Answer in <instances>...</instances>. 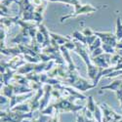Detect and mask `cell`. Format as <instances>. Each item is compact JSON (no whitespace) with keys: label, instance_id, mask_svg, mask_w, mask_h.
Instances as JSON below:
<instances>
[{"label":"cell","instance_id":"6da1fadb","mask_svg":"<svg viewBox=\"0 0 122 122\" xmlns=\"http://www.w3.org/2000/svg\"><path fill=\"white\" fill-rule=\"evenodd\" d=\"M94 34L96 36H99L100 39H102L104 41L105 44H108L112 47H115L117 45L116 43V36L112 34L111 32H99V31H94Z\"/></svg>","mask_w":122,"mask_h":122},{"label":"cell","instance_id":"7a4b0ae2","mask_svg":"<svg viewBox=\"0 0 122 122\" xmlns=\"http://www.w3.org/2000/svg\"><path fill=\"white\" fill-rule=\"evenodd\" d=\"M97 8L96 7H93L92 5H82V7H81L79 10H77V11H74V14H71V15H68V16H66V17H63L62 19H61V21L64 22V20H66L68 18H73V17H76L80 14H88V13H93V12H96L97 11Z\"/></svg>","mask_w":122,"mask_h":122},{"label":"cell","instance_id":"3957f363","mask_svg":"<svg viewBox=\"0 0 122 122\" xmlns=\"http://www.w3.org/2000/svg\"><path fill=\"white\" fill-rule=\"evenodd\" d=\"M75 88H77L78 90H81V91H85L87 89H90V88H94L95 86L94 85H90L85 79H82V78H77L76 81L72 84Z\"/></svg>","mask_w":122,"mask_h":122},{"label":"cell","instance_id":"277c9868","mask_svg":"<svg viewBox=\"0 0 122 122\" xmlns=\"http://www.w3.org/2000/svg\"><path fill=\"white\" fill-rule=\"evenodd\" d=\"M50 36L52 37L53 39H55L58 44H66V43L70 41V38H67V37H65V36H62V35H59V34H56V33H53V32H50Z\"/></svg>","mask_w":122,"mask_h":122},{"label":"cell","instance_id":"5b68a950","mask_svg":"<svg viewBox=\"0 0 122 122\" xmlns=\"http://www.w3.org/2000/svg\"><path fill=\"white\" fill-rule=\"evenodd\" d=\"M115 36L119 41L122 40V23H121L120 16H118L116 19V35Z\"/></svg>","mask_w":122,"mask_h":122},{"label":"cell","instance_id":"8992f818","mask_svg":"<svg viewBox=\"0 0 122 122\" xmlns=\"http://www.w3.org/2000/svg\"><path fill=\"white\" fill-rule=\"evenodd\" d=\"M121 83H122V80H115L114 82H112L111 84H109V85H107V86H103V87H102L101 89H102V90H106V89H111L112 91H117V90L119 89V87H120Z\"/></svg>","mask_w":122,"mask_h":122},{"label":"cell","instance_id":"52a82bcc","mask_svg":"<svg viewBox=\"0 0 122 122\" xmlns=\"http://www.w3.org/2000/svg\"><path fill=\"white\" fill-rule=\"evenodd\" d=\"M72 36H73L74 38L78 39L82 44H86V43H87V37H86L83 33H81V32L77 31V30H75V31L72 33Z\"/></svg>","mask_w":122,"mask_h":122},{"label":"cell","instance_id":"ba28073f","mask_svg":"<svg viewBox=\"0 0 122 122\" xmlns=\"http://www.w3.org/2000/svg\"><path fill=\"white\" fill-rule=\"evenodd\" d=\"M34 68H35V65L28 64V65L23 66L21 69H19L18 72H19V73H25V72L27 73V72H29V71H31V70H33V71H34Z\"/></svg>","mask_w":122,"mask_h":122},{"label":"cell","instance_id":"9c48e42d","mask_svg":"<svg viewBox=\"0 0 122 122\" xmlns=\"http://www.w3.org/2000/svg\"><path fill=\"white\" fill-rule=\"evenodd\" d=\"M102 48H103L104 50V52H107V54H115V50L113 49L112 46H110L108 44H103L102 45Z\"/></svg>","mask_w":122,"mask_h":122},{"label":"cell","instance_id":"30bf717a","mask_svg":"<svg viewBox=\"0 0 122 122\" xmlns=\"http://www.w3.org/2000/svg\"><path fill=\"white\" fill-rule=\"evenodd\" d=\"M102 45H101V39L100 38H97L95 40V42L92 44V45H90V51L91 52H94V51L98 48H100Z\"/></svg>","mask_w":122,"mask_h":122},{"label":"cell","instance_id":"8fae6325","mask_svg":"<svg viewBox=\"0 0 122 122\" xmlns=\"http://www.w3.org/2000/svg\"><path fill=\"white\" fill-rule=\"evenodd\" d=\"M82 33H83V34H84L86 37L91 36V35H94V31H93V30H91L90 28H88V27L84 28V30L82 31Z\"/></svg>","mask_w":122,"mask_h":122},{"label":"cell","instance_id":"7c38bea8","mask_svg":"<svg viewBox=\"0 0 122 122\" xmlns=\"http://www.w3.org/2000/svg\"><path fill=\"white\" fill-rule=\"evenodd\" d=\"M103 52H104V50H103V48L102 47H100V48H98V49H96L94 52H93V57L95 58V57H98V56H100V55H102L103 54Z\"/></svg>","mask_w":122,"mask_h":122},{"label":"cell","instance_id":"4fadbf2b","mask_svg":"<svg viewBox=\"0 0 122 122\" xmlns=\"http://www.w3.org/2000/svg\"><path fill=\"white\" fill-rule=\"evenodd\" d=\"M96 39H97V37H96L95 34H94V35H91V36H88V37H87V43H88L89 45H92V44L95 42Z\"/></svg>","mask_w":122,"mask_h":122},{"label":"cell","instance_id":"5bb4252c","mask_svg":"<svg viewBox=\"0 0 122 122\" xmlns=\"http://www.w3.org/2000/svg\"><path fill=\"white\" fill-rule=\"evenodd\" d=\"M66 49H68V50H72V49H74L75 48V43H72V42H67V43H66L65 45H64Z\"/></svg>","mask_w":122,"mask_h":122},{"label":"cell","instance_id":"9a60e30c","mask_svg":"<svg viewBox=\"0 0 122 122\" xmlns=\"http://www.w3.org/2000/svg\"><path fill=\"white\" fill-rule=\"evenodd\" d=\"M116 93H117V98H118V100H119V99L122 97V83H121L119 89L116 91Z\"/></svg>","mask_w":122,"mask_h":122},{"label":"cell","instance_id":"2e32d148","mask_svg":"<svg viewBox=\"0 0 122 122\" xmlns=\"http://www.w3.org/2000/svg\"><path fill=\"white\" fill-rule=\"evenodd\" d=\"M6 101H7V100H6V98H5L4 96H3V97L1 96V104H3V103H5V102H6Z\"/></svg>","mask_w":122,"mask_h":122}]
</instances>
